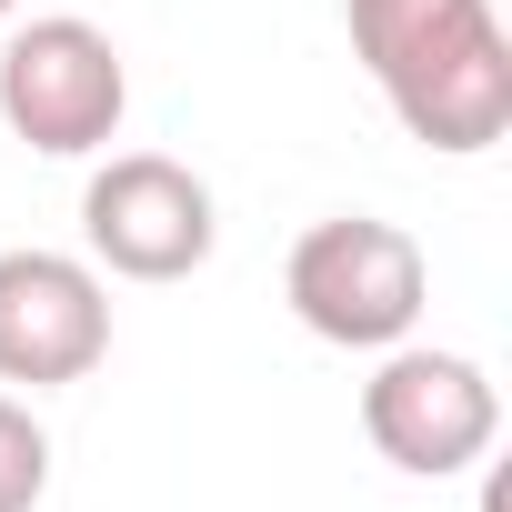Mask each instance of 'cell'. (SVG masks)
Here are the masks:
<instances>
[{"label": "cell", "instance_id": "7a4b0ae2", "mask_svg": "<svg viewBox=\"0 0 512 512\" xmlns=\"http://www.w3.org/2000/svg\"><path fill=\"white\" fill-rule=\"evenodd\" d=\"M282 302L312 342L332 352H392L422 332L432 312V262H422V241L382 211H332L292 241V262H282Z\"/></svg>", "mask_w": 512, "mask_h": 512}, {"label": "cell", "instance_id": "ba28073f", "mask_svg": "<svg viewBox=\"0 0 512 512\" xmlns=\"http://www.w3.org/2000/svg\"><path fill=\"white\" fill-rule=\"evenodd\" d=\"M11 11H21V0H0V21H11Z\"/></svg>", "mask_w": 512, "mask_h": 512}, {"label": "cell", "instance_id": "277c9868", "mask_svg": "<svg viewBox=\"0 0 512 512\" xmlns=\"http://www.w3.org/2000/svg\"><path fill=\"white\" fill-rule=\"evenodd\" d=\"M221 251V201L171 151H111L81 181V262L101 282H191Z\"/></svg>", "mask_w": 512, "mask_h": 512}, {"label": "cell", "instance_id": "52a82bcc", "mask_svg": "<svg viewBox=\"0 0 512 512\" xmlns=\"http://www.w3.org/2000/svg\"><path fill=\"white\" fill-rule=\"evenodd\" d=\"M51 492V432L21 392H0V512H41Z\"/></svg>", "mask_w": 512, "mask_h": 512}, {"label": "cell", "instance_id": "8992f818", "mask_svg": "<svg viewBox=\"0 0 512 512\" xmlns=\"http://www.w3.org/2000/svg\"><path fill=\"white\" fill-rule=\"evenodd\" d=\"M111 362V282L81 251H0V382L11 392H71Z\"/></svg>", "mask_w": 512, "mask_h": 512}, {"label": "cell", "instance_id": "5b68a950", "mask_svg": "<svg viewBox=\"0 0 512 512\" xmlns=\"http://www.w3.org/2000/svg\"><path fill=\"white\" fill-rule=\"evenodd\" d=\"M362 442L412 482H452L502 442V392L472 352L392 342L372 352V382H362Z\"/></svg>", "mask_w": 512, "mask_h": 512}, {"label": "cell", "instance_id": "6da1fadb", "mask_svg": "<svg viewBox=\"0 0 512 512\" xmlns=\"http://www.w3.org/2000/svg\"><path fill=\"white\" fill-rule=\"evenodd\" d=\"M342 31L422 151L482 161L512 131V31L492 0H342Z\"/></svg>", "mask_w": 512, "mask_h": 512}, {"label": "cell", "instance_id": "3957f363", "mask_svg": "<svg viewBox=\"0 0 512 512\" xmlns=\"http://www.w3.org/2000/svg\"><path fill=\"white\" fill-rule=\"evenodd\" d=\"M0 121L41 161H101L121 141V121H131L121 41L101 21H81V11L11 21V41H0Z\"/></svg>", "mask_w": 512, "mask_h": 512}]
</instances>
